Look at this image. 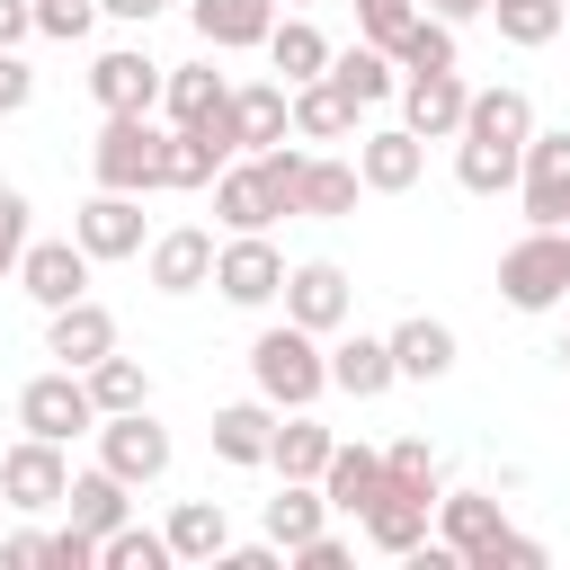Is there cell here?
I'll use <instances>...</instances> for the list:
<instances>
[{"label": "cell", "instance_id": "cell-1", "mask_svg": "<svg viewBox=\"0 0 570 570\" xmlns=\"http://www.w3.org/2000/svg\"><path fill=\"white\" fill-rule=\"evenodd\" d=\"M249 383H258V401H276V410H312V401L330 392V356H321L312 330L276 321V330L249 338Z\"/></svg>", "mask_w": 570, "mask_h": 570}, {"label": "cell", "instance_id": "cell-2", "mask_svg": "<svg viewBox=\"0 0 570 570\" xmlns=\"http://www.w3.org/2000/svg\"><path fill=\"white\" fill-rule=\"evenodd\" d=\"M561 294H570V232L534 223V232L508 240V258H499V303H508V312H561Z\"/></svg>", "mask_w": 570, "mask_h": 570}, {"label": "cell", "instance_id": "cell-3", "mask_svg": "<svg viewBox=\"0 0 570 570\" xmlns=\"http://www.w3.org/2000/svg\"><path fill=\"white\" fill-rule=\"evenodd\" d=\"M89 178L116 196H151L160 187V125L151 116H107L89 142Z\"/></svg>", "mask_w": 570, "mask_h": 570}, {"label": "cell", "instance_id": "cell-4", "mask_svg": "<svg viewBox=\"0 0 570 570\" xmlns=\"http://www.w3.org/2000/svg\"><path fill=\"white\" fill-rule=\"evenodd\" d=\"M89 436H98V463H107L125 490H151V481L169 472V454H178V445H169V428L151 419V401H142V410H107Z\"/></svg>", "mask_w": 570, "mask_h": 570}, {"label": "cell", "instance_id": "cell-5", "mask_svg": "<svg viewBox=\"0 0 570 570\" xmlns=\"http://www.w3.org/2000/svg\"><path fill=\"white\" fill-rule=\"evenodd\" d=\"M18 428H27V436H53V445L89 436V428H98V401H89L80 365H45V374H27V392H18Z\"/></svg>", "mask_w": 570, "mask_h": 570}, {"label": "cell", "instance_id": "cell-6", "mask_svg": "<svg viewBox=\"0 0 570 570\" xmlns=\"http://www.w3.org/2000/svg\"><path fill=\"white\" fill-rule=\"evenodd\" d=\"M276 303H285V321H294V330L338 338V330H347V312H356V285H347V267H338V258H303V267H285Z\"/></svg>", "mask_w": 570, "mask_h": 570}, {"label": "cell", "instance_id": "cell-7", "mask_svg": "<svg viewBox=\"0 0 570 570\" xmlns=\"http://www.w3.org/2000/svg\"><path fill=\"white\" fill-rule=\"evenodd\" d=\"M62 490H71V463H62L53 436H18V445L0 454V508H18V517H53Z\"/></svg>", "mask_w": 570, "mask_h": 570}, {"label": "cell", "instance_id": "cell-8", "mask_svg": "<svg viewBox=\"0 0 570 570\" xmlns=\"http://www.w3.org/2000/svg\"><path fill=\"white\" fill-rule=\"evenodd\" d=\"M276 285H285V249H276L267 232H232V240H214V294H223V303L258 312V303H276Z\"/></svg>", "mask_w": 570, "mask_h": 570}, {"label": "cell", "instance_id": "cell-9", "mask_svg": "<svg viewBox=\"0 0 570 570\" xmlns=\"http://www.w3.org/2000/svg\"><path fill=\"white\" fill-rule=\"evenodd\" d=\"M517 205H525V223H570V125H552V134H525V160H517Z\"/></svg>", "mask_w": 570, "mask_h": 570}, {"label": "cell", "instance_id": "cell-10", "mask_svg": "<svg viewBox=\"0 0 570 570\" xmlns=\"http://www.w3.org/2000/svg\"><path fill=\"white\" fill-rule=\"evenodd\" d=\"M463 107H472L463 62H445V71H401V125H410L419 142H454V134H463Z\"/></svg>", "mask_w": 570, "mask_h": 570}, {"label": "cell", "instance_id": "cell-11", "mask_svg": "<svg viewBox=\"0 0 570 570\" xmlns=\"http://www.w3.org/2000/svg\"><path fill=\"white\" fill-rule=\"evenodd\" d=\"M89 267H98V258H89L71 232H62V240H27V249H18V294H27L36 312H62V303L89 294Z\"/></svg>", "mask_w": 570, "mask_h": 570}, {"label": "cell", "instance_id": "cell-12", "mask_svg": "<svg viewBox=\"0 0 570 570\" xmlns=\"http://www.w3.org/2000/svg\"><path fill=\"white\" fill-rule=\"evenodd\" d=\"M428 534H436V543H445L463 570H490V543L508 534V517H499V499H490V490H436Z\"/></svg>", "mask_w": 570, "mask_h": 570}, {"label": "cell", "instance_id": "cell-13", "mask_svg": "<svg viewBox=\"0 0 570 570\" xmlns=\"http://www.w3.org/2000/svg\"><path fill=\"white\" fill-rule=\"evenodd\" d=\"M89 98H98L107 116H151V107H160V62H151L142 45H107V53L89 62Z\"/></svg>", "mask_w": 570, "mask_h": 570}, {"label": "cell", "instance_id": "cell-14", "mask_svg": "<svg viewBox=\"0 0 570 570\" xmlns=\"http://www.w3.org/2000/svg\"><path fill=\"white\" fill-rule=\"evenodd\" d=\"M142 276H151V294H205L214 285V232H196V223L151 232L142 240Z\"/></svg>", "mask_w": 570, "mask_h": 570}, {"label": "cell", "instance_id": "cell-15", "mask_svg": "<svg viewBox=\"0 0 570 570\" xmlns=\"http://www.w3.org/2000/svg\"><path fill=\"white\" fill-rule=\"evenodd\" d=\"M419 169H428V142H419L410 125H374V134H356V178H365V196H410Z\"/></svg>", "mask_w": 570, "mask_h": 570}, {"label": "cell", "instance_id": "cell-16", "mask_svg": "<svg viewBox=\"0 0 570 570\" xmlns=\"http://www.w3.org/2000/svg\"><path fill=\"white\" fill-rule=\"evenodd\" d=\"M71 240L107 267V258H142V196H116V187H98L80 214H71Z\"/></svg>", "mask_w": 570, "mask_h": 570}, {"label": "cell", "instance_id": "cell-17", "mask_svg": "<svg viewBox=\"0 0 570 570\" xmlns=\"http://www.w3.org/2000/svg\"><path fill=\"white\" fill-rule=\"evenodd\" d=\"M187 27L205 53H258L276 27V0H187Z\"/></svg>", "mask_w": 570, "mask_h": 570}, {"label": "cell", "instance_id": "cell-18", "mask_svg": "<svg viewBox=\"0 0 570 570\" xmlns=\"http://www.w3.org/2000/svg\"><path fill=\"white\" fill-rule=\"evenodd\" d=\"M356 116H365V107H356L330 71L285 89V125H294V142H347V134H356Z\"/></svg>", "mask_w": 570, "mask_h": 570}, {"label": "cell", "instance_id": "cell-19", "mask_svg": "<svg viewBox=\"0 0 570 570\" xmlns=\"http://www.w3.org/2000/svg\"><path fill=\"white\" fill-rule=\"evenodd\" d=\"M223 160H232V134H223V125H169V134H160V187H178V196L214 187Z\"/></svg>", "mask_w": 570, "mask_h": 570}, {"label": "cell", "instance_id": "cell-20", "mask_svg": "<svg viewBox=\"0 0 570 570\" xmlns=\"http://www.w3.org/2000/svg\"><path fill=\"white\" fill-rule=\"evenodd\" d=\"M107 347H116V312H107L98 294H80V303L45 312V356H53V365H98Z\"/></svg>", "mask_w": 570, "mask_h": 570}, {"label": "cell", "instance_id": "cell-21", "mask_svg": "<svg viewBox=\"0 0 570 570\" xmlns=\"http://www.w3.org/2000/svg\"><path fill=\"white\" fill-rule=\"evenodd\" d=\"M330 356V392H347V401H383L401 374H392V338H374V330H347L338 347H321Z\"/></svg>", "mask_w": 570, "mask_h": 570}, {"label": "cell", "instance_id": "cell-22", "mask_svg": "<svg viewBox=\"0 0 570 570\" xmlns=\"http://www.w3.org/2000/svg\"><path fill=\"white\" fill-rule=\"evenodd\" d=\"M392 481H383V445H330V463H321V499L338 508V517H365L374 499H383Z\"/></svg>", "mask_w": 570, "mask_h": 570}, {"label": "cell", "instance_id": "cell-23", "mask_svg": "<svg viewBox=\"0 0 570 570\" xmlns=\"http://www.w3.org/2000/svg\"><path fill=\"white\" fill-rule=\"evenodd\" d=\"M223 134H232V151L285 142V134H294V125H285V80H240L232 107H223Z\"/></svg>", "mask_w": 570, "mask_h": 570}, {"label": "cell", "instance_id": "cell-24", "mask_svg": "<svg viewBox=\"0 0 570 570\" xmlns=\"http://www.w3.org/2000/svg\"><path fill=\"white\" fill-rule=\"evenodd\" d=\"M383 338H392V374H401V383H445V374H454V356H463V347H454V330H445V321H428V312H410V321H401V330H383Z\"/></svg>", "mask_w": 570, "mask_h": 570}, {"label": "cell", "instance_id": "cell-25", "mask_svg": "<svg viewBox=\"0 0 570 570\" xmlns=\"http://www.w3.org/2000/svg\"><path fill=\"white\" fill-rule=\"evenodd\" d=\"M223 107H232V80H223L214 62L160 71V116H169V125H223Z\"/></svg>", "mask_w": 570, "mask_h": 570}, {"label": "cell", "instance_id": "cell-26", "mask_svg": "<svg viewBox=\"0 0 570 570\" xmlns=\"http://www.w3.org/2000/svg\"><path fill=\"white\" fill-rule=\"evenodd\" d=\"M330 445H338V436H330L312 410H276V436H267V472H276V481H321Z\"/></svg>", "mask_w": 570, "mask_h": 570}, {"label": "cell", "instance_id": "cell-27", "mask_svg": "<svg viewBox=\"0 0 570 570\" xmlns=\"http://www.w3.org/2000/svg\"><path fill=\"white\" fill-rule=\"evenodd\" d=\"M214 223H223V232H267V223H276V196H267L258 160H223V169H214Z\"/></svg>", "mask_w": 570, "mask_h": 570}, {"label": "cell", "instance_id": "cell-28", "mask_svg": "<svg viewBox=\"0 0 570 570\" xmlns=\"http://www.w3.org/2000/svg\"><path fill=\"white\" fill-rule=\"evenodd\" d=\"M160 534H169V561L214 570V561H223V543H232V517H223V499H178Z\"/></svg>", "mask_w": 570, "mask_h": 570}, {"label": "cell", "instance_id": "cell-29", "mask_svg": "<svg viewBox=\"0 0 570 570\" xmlns=\"http://www.w3.org/2000/svg\"><path fill=\"white\" fill-rule=\"evenodd\" d=\"M428 517H436V499H410V490H383L356 525H365V543L374 552H392V561H410L419 543H428Z\"/></svg>", "mask_w": 570, "mask_h": 570}, {"label": "cell", "instance_id": "cell-30", "mask_svg": "<svg viewBox=\"0 0 570 570\" xmlns=\"http://www.w3.org/2000/svg\"><path fill=\"white\" fill-rule=\"evenodd\" d=\"M330 80L356 98V107H383V98H401V62L383 53V45H330Z\"/></svg>", "mask_w": 570, "mask_h": 570}, {"label": "cell", "instance_id": "cell-31", "mask_svg": "<svg viewBox=\"0 0 570 570\" xmlns=\"http://www.w3.org/2000/svg\"><path fill=\"white\" fill-rule=\"evenodd\" d=\"M356 196H365L356 160H330V151H312V160H303V187H294V214H312V223H338V214H356Z\"/></svg>", "mask_w": 570, "mask_h": 570}, {"label": "cell", "instance_id": "cell-32", "mask_svg": "<svg viewBox=\"0 0 570 570\" xmlns=\"http://www.w3.org/2000/svg\"><path fill=\"white\" fill-rule=\"evenodd\" d=\"M267 436H276V401H223V410H214V454H223V463L258 472V463H267Z\"/></svg>", "mask_w": 570, "mask_h": 570}, {"label": "cell", "instance_id": "cell-33", "mask_svg": "<svg viewBox=\"0 0 570 570\" xmlns=\"http://www.w3.org/2000/svg\"><path fill=\"white\" fill-rule=\"evenodd\" d=\"M62 517H71V525H89V534H107V525H125V517H134V490H125L107 463H89V472H71Z\"/></svg>", "mask_w": 570, "mask_h": 570}, {"label": "cell", "instance_id": "cell-34", "mask_svg": "<svg viewBox=\"0 0 570 570\" xmlns=\"http://www.w3.org/2000/svg\"><path fill=\"white\" fill-rule=\"evenodd\" d=\"M258 53L276 62V80H285V89H294V80H321V71H330V36H321L312 18H276Z\"/></svg>", "mask_w": 570, "mask_h": 570}, {"label": "cell", "instance_id": "cell-35", "mask_svg": "<svg viewBox=\"0 0 570 570\" xmlns=\"http://www.w3.org/2000/svg\"><path fill=\"white\" fill-rule=\"evenodd\" d=\"M463 134H481V142H517V151H525V134H534V98H525V89H472Z\"/></svg>", "mask_w": 570, "mask_h": 570}, {"label": "cell", "instance_id": "cell-36", "mask_svg": "<svg viewBox=\"0 0 570 570\" xmlns=\"http://www.w3.org/2000/svg\"><path fill=\"white\" fill-rule=\"evenodd\" d=\"M517 142H481V134H454V178H463V196H508L517 187Z\"/></svg>", "mask_w": 570, "mask_h": 570}, {"label": "cell", "instance_id": "cell-37", "mask_svg": "<svg viewBox=\"0 0 570 570\" xmlns=\"http://www.w3.org/2000/svg\"><path fill=\"white\" fill-rule=\"evenodd\" d=\"M80 383H89V401H98V419L107 410H142L151 401V374H142V356H98V365H80Z\"/></svg>", "mask_w": 570, "mask_h": 570}, {"label": "cell", "instance_id": "cell-38", "mask_svg": "<svg viewBox=\"0 0 570 570\" xmlns=\"http://www.w3.org/2000/svg\"><path fill=\"white\" fill-rule=\"evenodd\" d=\"M330 525V499H321V481H285L276 499H267V543H303V534H321Z\"/></svg>", "mask_w": 570, "mask_h": 570}, {"label": "cell", "instance_id": "cell-39", "mask_svg": "<svg viewBox=\"0 0 570 570\" xmlns=\"http://www.w3.org/2000/svg\"><path fill=\"white\" fill-rule=\"evenodd\" d=\"M98 570H169V534L160 525H107L98 534Z\"/></svg>", "mask_w": 570, "mask_h": 570}, {"label": "cell", "instance_id": "cell-40", "mask_svg": "<svg viewBox=\"0 0 570 570\" xmlns=\"http://www.w3.org/2000/svg\"><path fill=\"white\" fill-rule=\"evenodd\" d=\"M383 481L410 490V499H436V490H445V463H436L428 436H401V445H383Z\"/></svg>", "mask_w": 570, "mask_h": 570}, {"label": "cell", "instance_id": "cell-41", "mask_svg": "<svg viewBox=\"0 0 570 570\" xmlns=\"http://www.w3.org/2000/svg\"><path fill=\"white\" fill-rule=\"evenodd\" d=\"M481 18H499V36L534 53V45H552V36H561V18H570V9H561V0H490Z\"/></svg>", "mask_w": 570, "mask_h": 570}, {"label": "cell", "instance_id": "cell-42", "mask_svg": "<svg viewBox=\"0 0 570 570\" xmlns=\"http://www.w3.org/2000/svg\"><path fill=\"white\" fill-rule=\"evenodd\" d=\"M392 62H401V71H445V62H463V45H454V27H445V18H428V9H419V18H410V36L392 45Z\"/></svg>", "mask_w": 570, "mask_h": 570}, {"label": "cell", "instance_id": "cell-43", "mask_svg": "<svg viewBox=\"0 0 570 570\" xmlns=\"http://www.w3.org/2000/svg\"><path fill=\"white\" fill-rule=\"evenodd\" d=\"M410 18H419V0H356V36H365V45H383V53L410 36Z\"/></svg>", "mask_w": 570, "mask_h": 570}, {"label": "cell", "instance_id": "cell-44", "mask_svg": "<svg viewBox=\"0 0 570 570\" xmlns=\"http://www.w3.org/2000/svg\"><path fill=\"white\" fill-rule=\"evenodd\" d=\"M98 27V0H36V36H53V45H80Z\"/></svg>", "mask_w": 570, "mask_h": 570}, {"label": "cell", "instance_id": "cell-45", "mask_svg": "<svg viewBox=\"0 0 570 570\" xmlns=\"http://www.w3.org/2000/svg\"><path fill=\"white\" fill-rule=\"evenodd\" d=\"M45 570H98V534H89V525H71V517H62V525H53V534H45Z\"/></svg>", "mask_w": 570, "mask_h": 570}, {"label": "cell", "instance_id": "cell-46", "mask_svg": "<svg viewBox=\"0 0 570 570\" xmlns=\"http://www.w3.org/2000/svg\"><path fill=\"white\" fill-rule=\"evenodd\" d=\"M27 214H36V205H27L18 187H0V276H18V249L36 240V232H27Z\"/></svg>", "mask_w": 570, "mask_h": 570}, {"label": "cell", "instance_id": "cell-47", "mask_svg": "<svg viewBox=\"0 0 570 570\" xmlns=\"http://www.w3.org/2000/svg\"><path fill=\"white\" fill-rule=\"evenodd\" d=\"M27 107H36V71L18 45H0V116H27Z\"/></svg>", "mask_w": 570, "mask_h": 570}, {"label": "cell", "instance_id": "cell-48", "mask_svg": "<svg viewBox=\"0 0 570 570\" xmlns=\"http://www.w3.org/2000/svg\"><path fill=\"white\" fill-rule=\"evenodd\" d=\"M490 570H543V543H534V534H517V525H508V534H499V543H490Z\"/></svg>", "mask_w": 570, "mask_h": 570}, {"label": "cell", "instance_id": "cell-49", "mask_svg": "<svg viewBox=\"0 0 570 570\" xmlns=\"http://www.w3.org/2000/svg\"><path fill=\"white\" fill-rule=\"evenodd\" d=\"M223 570H285V543H223Z\"/></svg>", "mask_w": 570, "mask_h": 570}, {"label": "cell", "instance_id": "cell-50", "mask_svg": "<svg viewBox=\"0 0 570 570\" xmlns=\"http://www.w3.org/2000/svg\"><path fill=\"white\" fill-rule=\"evenodd\" d=\"M0 561H9V570H45V534H36V525H18V534L0 543Z\"/></svg>", "mask_w": 570, "mask_h": 570}, {"label": "cell", "instance_id": "cell-51", "mask_svg": "<svg viewBox=\"0 0 570 570\" xmlns=\"http://www.w3.org/2000/svg\"><path fill=\"white\" fill-rule=\"evenodd\" d=\"M36 36V0H0V45H27Z\"/></svg>", "mask_w": 570, "mask_h": 570}, {"label": "cell", "instance_id": "cell-52", "mask_svg": "<svg viewBox=\"0 0 570 570\" xmlns=\"http://www.w3.org/2000/svg\"><path fill=\"white\" fill-rule=\"evenodd\" d=\"M169 0H98V18H125V27H151Z\"/></svg>", "mask_w": 570, "mask_h": 570}, {"label": "cell", "instance_id": "cell-53", "mask_svg": "<svg viewBox=\"0 0 570 570\" xmlns=\"http://www.w3.org/2000/svg\"><path fill=\"white\" fill-rule=\"evenodd\" d=\"M419 9H428V18H445V27H472L490 0H419Z\"/></svg>", "mask_w": 570, "mask_h": 570}, {"label": "cell", "instance_id": "cell-54", "mask_svg": "<svg viewBox=\"0 0 570 570\" xmlns=\"http://www.w3.org/2000/svg\"><path fill=\"white\" fill-rule=\"evenodd\" d=\"M552 356H561V374H570V330H561V347H552Z\"/></svg>", "mask_w": 570, "mask_h": 570}, {"label": "cell", "instance_id": "cell-55", "mask_svg": "<svg viewBox=\"0 0 570 570\" xmlns=\"http://www.w3.org/2000/svg\"><path fill=\"white\" fill-rule=\"evenodd\" d=\"M561 303H570V294H561Z\"/></svg>", "mask_w": 570, "mask_h": 570}, {"label": "cell", "instance_id": "cell-56", "mask_svg": "<svg viewBox=\"0 0 570 570\" xmlns=\"http://www.w3.org/2000/svg\"><path fill=\"white\" fill-rule=\"evenodd\" d=\"M561 232H570V223H561Z\"/></svg>", "mask_w": 570, "mask_h": 570}]
</instances>
